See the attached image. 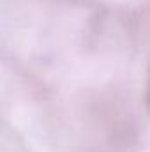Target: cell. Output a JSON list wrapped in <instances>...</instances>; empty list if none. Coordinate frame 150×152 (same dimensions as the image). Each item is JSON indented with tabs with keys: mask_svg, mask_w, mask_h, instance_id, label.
<instances>
[{
	"mask_svg": "<svg viewBox=\"0 0 150 152\" xmlns=\"http://www.w3.org/2000/svg\"><path fill=\"white\" fill-rule=\"evenodd\" d=\"M147 104L150 108V71H149V81H147Z\"/></svg>",
	"mask_w": 150,
	"mask_h": 152,
	"instance_id": "6da1fadb",
	"label": "cell"
}]
</instances>
